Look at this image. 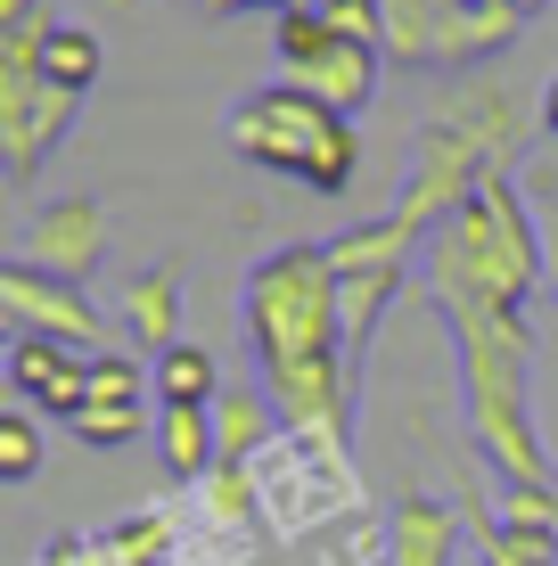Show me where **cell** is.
<instances>
[{
	"mask_svg": "<svg viewBox=\"0 0 558 566\" xmlns=\"http://www.w3.org/2000/svg\"><path fill=\"white\" fill-rule=\"evenodd\" d=\"M239 328H246V354L263 369L255 386L272 395L280 427H320V436L354 443L361 361H354V345H345V296H337L329 247L287 239V247L246 263Z\"/></svg>",
	"mask_w": 558,
	"mask_h": 566,
	"instance_id": "cell-1",
	"label": "cell"
},
{
	"mask_svg": "<svg viewBox=\"0 0 558 566\" xmlns=\"http://www.w3.org/2000/svg\"><path fill=\"white\" fill-rule=\"evenodd\" d=\"M419 280H428L435 312L444 304H476V312L526 321V296L550 280V255H543V222H534L517 172H485V181L468 189V206H460L444 230H428Z\"/></svg>",
	"mask_w": 558,
	"mask_h": 566,
	"instance_id": "cell-2",
	"label": "cell"
},
{
	"mask_svg": "<svg viewBox=\"0 0 558 566\" xmlns=\"http://www.w3.org/2000/svg\"><path fill=\"white\" fill-rule=\"evenodd\" d=\"M222 140L239 148L246 165L304 181L313 198H345V189H354V172H361V132H354V115H337L329 99H313V91H296V83L246 91V99L222 115Z\"/></svg>",
	"mask_w": 558,
	"mask_h": 566,
	"instance_id": "cell-3",
	"label": "cell"
},
{
	"mask_svg": "<svg viewBox=\"0 0 558 566\" xmlns=\"http://www.w3.org/2000/svg\"><path fill=\"white\" fill-rule=\"evenodd\" d=\"M255 501H263V542L272 551H304L320 534H345L370 501L354 476V443L320 436V427H280L255 460Z\"/></svg>",
	"mask_w": 558,
	"mask_h": 566,
	"instance_id": "cell-4",
	"label": "cell"
},
{
	"mask_svg": "<svg viewBox=\"0 0 558 566\" xmlns=\"http://www.w3.org/2000/svg\"><path fill=\"white\" fill-rule=\"evenodd\" d=\"M517 33V0H387V57L411 74H476Z\"/></svg>",
	"mask_w": 558,
	"mask_h": 566,
	"instance_id": "cell-5",
	"label": "cell"
},
{
	"mask_svg": "<svg viewBox=\"0 0 558 566\" xmlns=\"http://www.w3.org/2000/svg\"><path fill=\"white\" fill-rule=\"evenodd\" d=\"M485 172H502L493 165V148L476 140L468 124H460L452 107H435L428 124L411 132V172H402V198H394V222L411 230L419 247H428V230H444L460 206H468V189L485 181Z\"/></svg>",
	"mask_w": 558,
	"mask_h": 566,
	"instance_id": "cell-6",
	"label": "cell"
},
{
	"mask_svg": "<svg viewBox=\"0 0 558 566\" xmlns=\"http://www.w3.org/2000/svg\"><path fill=\"white\" fill-rule=\"evenodd\" d=\"M272 50H280V83L329 99L337 115H361L378 99V66H387V50L345 42L320 9H280L272 17Z\"/></svg>",
	"mask_w": 558,
	"mask_h": 566,
	"instance_id": "cell-7",
	"label": "cell"
},
{
	"mask_svg": "<svg viewBox=\"0 0 558 566\" xmlns=\"http://www.w3.org/2000/svg\"><path fill=\"white\" fill-rule=\"evenodd\" d=\"M0 312H9L17 337H57L74 354H107L115 321L83 296V280H57V271H33V263H0Z\"/></svg>",
	"mask_w": 558,
	"mask_h": 566,
	"instance_id": "cell-8",
	"label": "cell"
},
{
	"mask_svg": "<svg viewBox=\"0 0 558 566\" xmlns=\"http://www.w3.org/2000/svg\"><path fill=\"white\" fill-rule=\"evenodd\" d=\"M74 124H83V99L74 91L42 83V74H0V165H9V181H42L50 156L74 140Z\"/></svg>",
	"mask_w": 558,
	"mask_h": 566,
	"instance_id": "cell-9",
	"label": "cell"
},
{
	"mask_svg": "<svg viewBox=\"0 0 558 566\" xmlns=\"http://www.w3.org/2000/svg\"><path fill=\"white\" fill-rule=\"evenodd\" d=\"M99 255H107V206L99 198H50V206H33L25 239H17V263L57 271V280H91Z\"/></svg>",
	"mask_w": 558,
	"mask_h": 566,
	"instance_id": "cell-10",
	"label": "cell"
},
{
	"mask_svg": "<svg viewBox=\"0 0 558 566\" xmlns=\"http://www.w3.org/2000/svg\"><path fill=\"white\" fill-rule=\"evenodd\" d=\"M9 386L33 402V411L74 419L91 402V354H74V345H57V337H17L9 328Z\"/></svg>",
	"mask_w": 558,
	"mask_h": 566,
	"instance_id": "cell-11",
	"label": "cell"
},
{
	"mask_svg": "<svg viewBox=\"0 0 558 566\" xmlns=\"http://www.w3.org/2000/svg\"><path fill=\"white\" fill-rule=\"evenodd\" d=\"M115 337L131 345L140 361H157L181 345V263H148L124 280V296H115Z\"/></svg>",
	"mask_w": 558,
	"mask_h": 566,
	"instance_id": "cell-12",
	"label": "cell"
},
{
	"mask_svg": "<svg viewBox=\"0 0 558 566\" xmlns=\"http://www.w3.org/2000/svg\"><path fill=\"white\" fill-rule=\"evenodd\" d=\"M444 107H452V115H460V124H468L485 148H493V165L517 172V148H526V91H509L502 74L476 66V74H460V91H452Z\"/></svg>",
	"mask_w": 558,
	"mask_h": 566,
	"instance_id": "cell-13",
	"label": "cell"
},
{
	"mask_svg": "<svg viewBox=\"0 0 558 566\" xmlns=\"http://www.w3.org/2000/svg\"><path fill=\"white\" fill-rule=\"evenodd\" d=\"M387 517H394V566H452V558H460V534H468V517H460L452 501L402 493Z\"/></svg>",
	"mask_w": 558,
	"mask_h": 566,
	"instance_id": "cell-14",
	"label": "cell"
},
{
	"mask_svg": "<svg viewBox=\"0 0 558 566\" xmlns=\"http://www.w3.org/2000/svg\"><path fill=\"white\" fill-rule=\"evenodd\" d=\"M148 386H157V411H214V402H222V361L214 354H206V345H172V354H157V361H148Z\"/></svg>",
	"mask_w": 558,
	"mask_h": 566,
	"instance_id": "cell-15",
	"label": "cell"
},
{
	"mask_svg": "<svg viewBox=\"0 0 558 566\" xmlns=\"http://www.w3.org/2000/svg\"><path fill=\"white\" fill-rule=\"evenodd\" d=\"M320 247H329L337 280H354V271H402L419 239L394 222V213H378V222H354V230H337V239H320Z\"/></svg>",
	"mask_w": 558,
	"mask_h": 566,
	"instance_id": "cell-16",
	"label": "cell"
},
{
	"mask_svg": "<svg viewBox=\"0 0 558 566\" xmlns=\"http://www.w3.org/2000/svg\"><path fill=\"white\" fill-rule=\"evenodd\" d=\"M157 452L172 468V484H206L222 468V436L214 411H157Z\"/></svg>",
	"mask_w": 558,
	"mask_h": 566,
	"instance_id": "cell-17",
	"label": "cell"
},
{
	"mask_svg": "<svg viewBox=\"0 0 558 566\" xmlns=\"http://www.w3.org/2000/svg\"><path fill=\"white\" fill-rule=\"evenodd\" d=\"M214 436H222V460H255L263 443L280 436L272 395H263V386H222V402H214Z\"/></svg>",
	"mask_w": 558,
	"mask_h": 566,
	"instance_id": "cell-18",
	"label": "cell"
},
{
	"mask_svg": "<svg viewBox=\"0 0 558 566\" xmlns=\"http://www.w3.org/2000/svg\"><path fill=\"white\" fill-rule=\"evenodd\" d=\"M460 517H468V542H476V566H558V542L543 534H509L493 510H476V501H460Z\"/></svg>",
	"mask_w": 558,
	"mask_h": 566,
	"instance_id": "cell-19",
	"label": "cell"
},
{
	"mask_svg": "<svg viewBox=\"0 0 558 566\" xmlns=\"http://www.w3.org/2000/svg\"><path fill=\"white\" fill-rule=\"evenodd\" d=\"M99 66H107V50H99V33H91V25H57V33H50V50H42V83L74 91V99H91Z\"/></svg>",
	"mask_w": 558,
	"mask_h": 566,
	"instance_id": "cell-20",
	"label": "cell"
},
{
	"mask_svg": "<svg viewBox=\"0 0 558 566\" xmlns=\"http://www.w3.org/2000/svg\"><path fill=\"white\" fill-rule=\"evenodd\" d=\"M74 443H91V452H115V443L148 436V402H83V411L66 419Z\"/></svg>",
	"mask_w": 558,
	"mask_h": 566,
	"instance_id": "cell-21",
	"label": "cell"
},
{
	"mask_svg": "<svg viewBox=\"0 0 558 566\" xmlns=\"http://www.w3.org/2000/svg\"><path fill=\"white\" fill-rule=\"evenodd\" d=\"M0 476H9V484H33V476H42V427H33V411H9V419H0Z\"/></svg>",
	"mask_w": 558,
	"mask_h": 566,
	"instance_id": "cell-22",
	"label": "cell"
},
{
	"mask_svg": "<svg viewBox=\"0 0 558 566\" xmlns=\"http://www.w3.org/2000/svg\"><path fill=\"white\" fill-rule=\"evenodd\" d=\"M543 189V255H550V287H558V189L550 181H534Z\"/></svg>",
	"mask_w": 558,
	"mask_h": 566,
	"instance_id": "cell-23",
	"label": "cell"
},
{
	"mask_svg": "<svg viewBox=\"0 0 558 566\" xmlns=\"http://www.w3.org/2000/svg\"><path fill=\"white\" fill-rule=\"evenodd\" d=\"M33 17H57V9H50V0H0V33H9V25H33Z\"/></svg>",
	"mask_w": 558,
	"mask_h": 566,
	"instance_id": "cell-24",
	"label": "cell"
},
{
	"mask_svg": "<svg viewBox=\"0 0 558 566\" xmlns=\"http://www.w3.org/2000/svg\"><path fill=\"white\" fill-rule=\"evenodd\" d=\"M534 115H543V132H550V140H558V74H550V83H543V99H534Z\"/></svg>",
	"mask_w": 558,
	"mask_h": 566,
	"instance_id": "cell-25",
	"label": "cell"
},
{
	"mask_svg": "<svg viewBox=\"0 0 558 566\" xmlns=\"http://www.w3.org/2000/svg\"><path fill=\"white\" fill-rule=\"evenodd\" d=\"M550 9V0H517V17H543Z\"/></svg>",
	"mask_w": 558,
	"mask_h": 566,
	"instance_id": "cell-26",
	"label": "cell"
},
{
	"mask_svg": "<svg viewBox=\"0 0 558 566\" xmlns=\"http://www.w3.org/2000/svg\"><path fill=\"white\" fill-rule=\"evenodd\" d=\"M255 566H280V558H255Z\"/></svg>",
	"mask_w": 558,
	"mask_h": 566,
	"instance_id": "cell-27",
	"label": "cell"
}]
</instances>
